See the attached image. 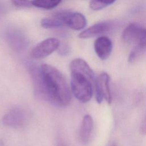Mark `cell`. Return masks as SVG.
Returning a JSON list of instances; mask_svg holds the SVG:
<instances>
[{
    "label": "cell",
    "mask_w": 146,
    "mask_h": 146,
    "mask_svg": "<svg viewBox=\"0 0 146 146\" xmlns=\"http://www.w3.org/2000/svg\"><path fill=\"white\" fill-rule=\"evenodd\" d=\"M54 17L61 20L64 25L74 30H82L87 25L86 17L80 13H71L63 11L57 13Z\"/></svg>",
    "instance_id": "8992f818"
},
{
    "label": "cell",
    "mask_w": 146,
    "mask_h": 146,
    "mask_svg": "<svg viewBox=\"0 0 146 146\" xmlns=\"http://www.w3.org/2000/svg\"><path fill=\"white\" fill-rule=\"evenodd\" d=\"M71 72V90L74 96L82 103L89 102L93 94L96 77L95 74H89L77 71Z\"/></svg>",
    "instance_id": "7a4b0ae2"
},
{
    "label": "cell",
    "mask_w": 146,
    "mask_h": 146,
    "mask_svg": "<svg viewBox=\"0 0 146 146\" xmlns=\"http://www.w3.org/2000/svg\"><path fill=\"white\" fill-rule=\"evenodd\" d=\"M59 46L60 42L56 38L46 39L38 43L31 50V56L35 59H43L56 50Z\"/></svg>",
    "instance_id": "52a82bcc"
},
{
    "label": "cell",
    "mask_w": 146,
    "mask_h": 146,
    "mask_svg": "<svg viewBox=\"0 0 146 146\" xmlns=\"http://www.w3.org/2000/svg\"><path fill=\"white\" fill-rule=\"evenodd\" d=\"M12 3L18 7L29 8L33 6L31 1L29 0H11Z\"/></svg>",
    "instance_id": "9a60e30c"
},
{
    "label": "cell",
    "mask_w": 146,
    "mask_h": 146,
    "mask_svg": "<svg viewBox=\"0 0 146 146\" xmlns=\"http://www.w3.org/2000/svg\"><path fill=\"white\" fill-rule=\"evenodd\" d=\"M62 0H32L33 6L44 9H51L56 7Z\"/></svg>",
    "instance_id": "7c38bea8"
},
{
    "label": "cell",
    "mask_w": 146,
    "mask_h": 146,
    "mask_svg": "<svg viewBox=\"0 0 146 146\" xmlns=\"http://www.w3.org/2000/svg\"><path fill=\"white\" fill-rule=\"evenodd\" d=\"M40 25L44 29H53L62 27L64 25V23L61 20L54 17V18L42 19Z\"/></svg>",
    "instance_id": "4fadbf2b"
},
{
    "label": "cell",
    "mask_w": 146,
    "mask_h": 146,
    "mask_svg": "<svg viewBox=\"0 0 146 146\" xmlns=\"http://www.w3.org/2000/svg\"><path fill=\"white\" fill-rule=\"evenodd\" d=\"M94 129V121L90 115L84 116L80 128L79 139L80 142L84 144H87L91 137Z\"/></svg>",
    "instance_id": "8fae6325"
},
{
    "label": "cell",
    "mask_w": 146,
    "mask_h": 146,
    "mask_svg": "<svg viewBox=\"0 0 146 146\" xmlns=\"http://www.w3.org/2000/svg\"><path fill=\"white\" fill-rule=\"evenodd\" d=\"M116 0H91L90 7L93 10H99L114 3Z\"/></svg>",
    "instance_id": "5bb4252c"
},
{
    "label": "cell",
    "mask_w": 146,
    "mask_h": 146,
    "mask_svg": "<svg viewBox=\"0 0 146 146\" xmlns=\"http://www.w3.org/2000/svg\"><path fill=\"white\" fill-rule=\"evenodd\" d=\"M29 72L32 79L35 96L42 100L51 103V97L44 80L40 67L38 68L35 66H30Z\"/></svg>",
    "instance_id": "277c9868"
},
{
    "label": "cell",
    "mask_w": 146,
    "mask_h": 146,
    "mask_svg": "<svg viewBox=\"0 0 146 146\" xmlns=\"http://www.w3.org/2000/svg\"><path fill=\"white\" fill-rule=\"evenodd\" d=\"M140 132L143 135H146V116L140 125Z\"/></svg>",
    "instance_id": "2e32d148"
},
{
    "label": "cell",
    "mask_w": 146,
    "mask_h": 146,
    "mask_svg": "<svg viewBox=\"0 0 146 146\" xmlns=\"http://www.w3.org/2000/svg\"><path fill=\"white\" fill-rule=\"evenodd\" d=\"M26 112L21 108L14 107L6 112L2 118V123L6 126L20 128L23 127L27 122Z\"/></svg>",
    "instance_id": "ba28073f"
},
{
    "label": "cell",
    "mask_w": 146,
    "mask_h": 146,
    "mask_svg": "<svg viewBox=\"0 0 146 146\" xmlns=\"http://www.w3.org/2000/svg\"><path fill=\"white\" fill-rule=\"evenodd\" d=\"M58 146H67V145L63 142H60L58 143Z\"/></svg>",
    "instance_id": "e0dca14e"
},
{
    "label": "cell",
    "mask_w": 146,
    "mask_h": 146,
    "mask_svg": "<svg viewBox=\"0 0 146 146\" xmlns=\"http://www.w3.org/2000/svg\"><path fill=\"white\" fill-rule=\"evenodd\" d=\"M112 28L111 22L103 21L96 23L81 32L79 37L82 39H88L98 36L109 31Z\"/></svg>",
    "instance_id": "9c48e42d"
},
{
    "label": "cell",
    "mask_w": 146,
    "mask_h": 146,
    "mask_svg": "<svg viewBox=\"0 0 146 146\" xmlns=\"http://www.w3.org/2000/svg\"><path fill=\"white\" fill-rule=\"evenodd\" d=\"M109 83L110 76L106 72H103L96 77L94 84V90L96 100L98 103H101L103 99H105L108 104L111 103L112 95Z\"/></svg>",
    "instance_id": "5b68a950"
},
{
    "label": "cell",
    "mask_w": 146,
    "mask_h": 146,
    "mask_svg": "<svg viewBox=\"0 0 146 146\" xmlns=\"http://www.w3.org/2000/svg\"><path fill=\"white\" fill-rule=\"evenodd\" d=\"M94 50L98 56L102 60L107 59L112 50L111 40L106 36L98 37L94 42Z\"/></svg>",
    "instance_id": "30bf717a"
},
{
    "label": "cell",
    "mask_w": 146,
    "mask_h": 146,
    "mask_svg": "<svg viewBox=\"0 0 146 146\" xmlns=\"http://www.w3.org/2000/svg\"><path fill=\"white\" fill-rule=\"evenodd\" d=\"M122 36L123 40L129 44L141 48L146 47V28L139 24H129L124 30Z\"/></svg>",
    "instance_id": "3957f363"
},
{
    "label": "cell",
    "mask_w": 146,
    "mask_h": 146,
    "mask_svg": "<svg viewBox=\"0 0 146 146\" xmlns=\"http://www.w3.org/2000/svg\"><path fill=\"white\" fill-rule=\"evenodd\" d=\"M51 103L59 107L67 106L71 99V89L63 74L55 67L43 64L40 66Z\"/></svg>",
    "instance_id": "6da1fadb"
}]
</instances>
